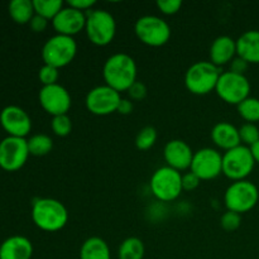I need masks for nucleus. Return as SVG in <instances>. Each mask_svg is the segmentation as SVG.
I'll return each instance as SVG.
<instances>
[{
  "label": "nucleus",
  "instance_id": "nucleus-1",
  "mask_svg": "<svg viewBox=\"0 0 259 259\" xmlns=\"http://www.w3.org/2000/svg\"><path fill=\"white\" fill-rule=\"evenodd\" d=\"M138 67L132 56L126 53H115L105 61L103 67V77L105 85L110 86L118 93L128 91L137 81Z\"/></svg>",
  "mask_w": 259,
  "mask_h": 259
},
{
  "label": "nucleus",
  "instance_id": "nucleus-2",
  "mask_svg": "<svg viewBox=\"0 0 259 259\" xmlns=\"http://www.w3.org/2000/svg\"><path fill=\"white\" fill-rule=\"evenodd\" d=\"M32 220L38 229L47 233H56L63 229L67 224L68 211L58 200L40 197L33 201Z\"/></svg>",
  "mask_w": 259,
  "mask_h": 259
},
{
  "label": "nucleus",
  "instance_id": "nucleus-3",
  "mask_svg": "<svg viewBox=\"0 0 259 259\" xmlns=\"http://www.w3.org/2000/svg\"><path fill=\"white\" fill-rule=\"evenodd\" d=\"M222 73L220 67L210 61H199L187 68L185 86L194 95H207L217 89Z\"/></svg>",
  "mask_w": 259,
  "mask_h": 259
},
{
  "label": "nucleus",
  "instance_id": "nucleus-4",
  "mask_svg": "<svg viewBox=\"0 0 259 259\" xmlns=\"http://www.w3.org/2000/svg\"><path fill=\"white\" fill-rule=\"evenodd\" d=\"M85 32L93 45L99 47L110 45L116 34L115 18L108 10H91L86 15Z\"/></svg>",
  "mask_w": 259,
  "mask_h": 259
},
{
  "label": "nucleus",
  "instance_id": "nucleus-5",
  "mask_svg": "<svg viewBox=\"0 0 259 259\" xmlns=\"http://www.w3.org/2000/svg\"><path fill=\"white\" fill-rule=\"evenodd\" d=\"M149 186L153 196L162 202L175 201L184 192L181 172L168 166L159 167L153 172Z\"/></svg>",
  "mask_w": 259,
  "mask_h": 259
},
{
  "label": "nucleus",
  "instance_id": "nucleus-6",
  "mask_svg": "<svg viewBox=\"0 0 259 259\" xmlns=\"http://www.w3.org/2000/svg\"><path fill=\"white\" fill-rule=\"evenodd\" d=\"M77 53V43L73 37L56 34L48 38L42 47V60L45 65L62 68L70 65Z\"/></svg>",
  "mask_w": 259,
  "mask_h": 259
},
{
  "label": "nucleus",
  "instance_id": "nucleus-7",
  "mask_svg": "<svg viewBox=\"0 0 259 259\" xmlns=\"http://www.w3.org/2000/svg\"><path fill=\"white\" fill-rule=\"evenodd\" d=\"M134 33L143 45L162 47L171 38V27L157 15H143L134 24Z\"/></svg>",
  "mask_w": 259,
  "mask_h": 259
},
{
  "label": "nucleus",
  "instance_id": "nucleus-8",
  "mask_svg": "<svg viewBox=\"0 0 259 259\" xmlns=\"http://www.w3.org/2000/svg\"><path fill=\"white\" fill-rule=\"evenodd\" d=\"M255 161L247 146L235 147L223 154V174L232 181H243L254 169Z\"/></svg>",
  "mask_w": 259,
  "mask_h": 259
},
{
  "label": "nucleus",
  "instance_id": "nucleus-9",
  "mask_svg": "<svg viewBox=\"0 0 259 259\" xmlns=\"http://www.w3.org/2000/svg\"><path fill=\"white\" fill-rule=\"evenodd\" d=\"M258 200V187L248 180L233 182L228 187L224 195V202L227 209L240 215L250 211L257 205Z\"/></svg>",
  "mask_w": 259,
  "mask_h": 259
},
{
  "label": "nucleus",
  "instance_id": "nucleus-10",
  "mask_svg": "<svg viewBox=\"0 0 259 259\" xmlns=\"http://www.w3.org/2000/svg\"><path fill=\"white\" fill-rule=\"evenodd\" d=\"M215 93L224 103L238 106L242 101L249 98L250 82L245 75L225 71L218 81Z\"/></svg>",
  "mask_w": 259,
  "mask_h": 259
},
{
  "label": "nucleus",
  "instance_id": "nucleus-11",
  "mask_svg": "<svg viewBox=\"0 0 259 259\" xmlns=\"http://www.w3.org/2000/svg\"><path fill=\"white\" fill-rule=\"evenodd\" d=\"M29 156L27 138L7 136L0 141V168L4 171H19Z\"/></svg>",
  "mask_w": 259,
  "mask_h": 259
},
{
  "label": "nucleus",
  "instance_id": "nucleus-12",
  "mask_svg": "<svg viewBox=\"0 0 259 259\" xmlns=\"http://www.w3.org/2000/svg\"><path fill=\"white\" fill-rule=\"evenodd\" d=\"M120 100V93L108 85H100L89 91L85 98V105L94 115L106 116L118 111Z\"/></svg>",
  "mask_w": 259,
  "mask_h": 259
},
{
  "label": "nucleus",
  "instance_id": "nucleus-13",
  "mask_svg": "<svg viewBox=\"0 0 259 259\" xmlns=\"http://www.w3.org/2000/svg\"><path fill=\"white\" fill-rule=\"evenodd\" d=\"M190 169L201 181L217 179L223 174V154L209 147L199 149L194 153Z\"/></svg>",
  "mask_w": 259,
  "mask_h": 259
},
{
  "label": "nucleus",
  "instance_id": "nucleus-14",
  "mask_svg": "<svg viewBox=\"0 0 259 259\" xmlns=\"http://www.w3.org/2000/svg\"><path fill=\"white\" fill-rule=\"evenodd\" d=\"M38 101L43 110L52 115V118L67 114L72 105L70 93L60 83L42 86L39 94H38Z\"/></svg>",
  "mask_w": 259,
  "mask_h": 259
},
{
  "label": "nucleus",
  "instance_id": "nucleus-15",
  "mask_svg": "<svg viewBox=\"0 0 259 259\" xmlns=\"http://www.w3.org/2000/svg\"><path fill=\"white\" fill-rule=\"evenodd\" d=\"M0 125L9 137L25 138L32 131V119L20 106L8 105L0 111Z\"/></svg>",
  "mask_w": 259,
  "mask_h": 259
},
{
  "label": "nucleus",
  "instance_id": "nucleus-16",
  "mask_svg": "<svg viewBox=\"0 0 259 259\" xmlns=\"http://www.w3.org/2000/svg\"><path fill=\"white\" fill-rule=\"evenodd\" d=\"M86 14L71 7H63L52 20V27L57 34L73 37L81 30H85Z\"/></svg>",
  "mask_w": 259,
  "mask_h": 259
},
{
  "label": "nucleus",
  "instance_id": "nucleus-17",
  "mask_svg": "<svg viewBox=\"0 0 259 259\" xmlns=\"http://www.w3.org/2000/svg\"><path fill=\"white\" fill-rule=\"evenodd\" d=\"M194 153L191 147L181 139H172L163 148V157L167 166L179 172L186 171L191 167Z\"/></svg>",
  "mask_w": 259,
  "mask_h": 259
},
{
  "label": "nucleus",
  "instance_id": "nucleus-18",
  "mask_svg": "<svg viewBox=\"0 0 259 259\" xmlns=\"http://www.w3.org/2000/svg\"><path fill=\"white\" fill-rule=\"evenodd\" d=\"M210 62L218 67L228 65L237 57V40L229 35H219L210 46Z\"/></svg>",
  "mask_w": 259,
  "mask_h": 259
},
{
  "label": "nucleus",
  "instance_id": "nucleus-19",
  "mask_svg": "<svg viewBox=\"0 0 259 259\" xmlns=\"http://www.w3.org/2000/svg\"><path fill=\"white\" fill-rule=\"evenodd\" d=\"M33 244L27 237L13 235L0 244V259H30Z\"/></svg>",
  "mask_w": 259,
  "mask_h": 259
},
{
  "label": "nucleus",
  "instance_id": "nucleus-20",
  "mask_svg": "<svg viewBox=\"0 0 259 259\" xmlns=\"http://www.w3.org/2000/svg\"><path fill=\"white\" fill-rule=\"evenodd\" d=\"M210 136H211V141L214 142L215 146L219 147L220 149H224L225 152L242 144L240 143L239 128L228 121H220V123L215 124Z\"/></svg>",
  "mask_w": 259,
  "mask_h": 259
},
{
  "label": "nucleus",
  "instance_id": "nucleus-21",
  "mask_svg": "<svg viewBox=\"0 0 259 259\" xmlns=\"http://www.w3.org/2000/svg\"><path fill=\"white\" fill-rule=\"evenodd\" d=\"M237 56L249 65L259 63V30H247L238 38Z\"/></svg>",
  "mask_w": 259,
  "mask_h": 259
},
{
  "label": "nucleus",
  "instance_id": "nucleus-22",
  "mask_svg": "<svg viewBox=\"0 0 259 259\" xmlns=\"http://www.w3.org/2000/svg\"><path fill=\"white\" fill-rule=\"evenodd\" d=\"M110 248L100 237H90L80 248V259H110Z\"/></svg>",
  "mask_w": 259,
  "mask_h": 259
},
{
  "label": "nucleus",
  "instance_id": "nucleus-23",
  "mask_svg": "<svg viewBox=\"0 0 259 259\" xmlns=\"http://www.w3.org/2000/svg\"><path fill=\"white\" fill-rule=\"evenodd\" d=\"M8 13L13 22L20 25L29 24L35 14L32 0H12L8 5Z\"/></svg>",
  "mask_w": 259,
  "mask_h": 259
},
{
  "label": "nucleus",
  "instance_id": "nucleus-24",
  "mask_svg": "<svg viewBox=\"0 0 259 259\" xmlns=\"http://www.w3.org/2000/svg\"><path fill=\"white\" fill-rule=\"evenodd\" d=\"M144 254H146L144 243L137 237L126 238L119 245V259H143Z\"/></svg>",
  "mask_w": 259,
  "mask_h": 259
},
{
  "label": "nucleus",
  "instance_id": "nucleus-25",
  "mask_svg": "<svg viewBox=\"0 0 259 259\" xmlns=\"http://www.w3.org/2000/svg\"><path fill=\"white\" fill-rule=\"evenodd\" d=\"M28 151L30 156L43 157L47 156L53 149V141L50 136L43 133L34 134L27 139Z\"/></svg>",
  "mask_w": 259,
  "mask_h": 259
},
{
  "label": "nucleus",
  "instance_id": "nucleus-26",
  "mask_svg": "<svg viewBox=\"0 0 259 259\" xmlns=\"http://www.w3.org/2000/svg\"><path fill=\"white\" fill-rule=\"evenodd\" d=\"M34 13L52 22L56 15L63 9L62 0H33Z\"/></svg>",
  "mask_w": 259,
  "mask_h": 259
},
{
  "label": "nucleus",
  "instance_id": "nucleus-27",
  "mask_svg": "<svg viewBox=\"0 0 259 259\" xmlns=\"http://www.w3.org/2000/svg\"><path fill=\"white\" fill-rule=\"evenodd\" d=\"M239 115L244 119L247 123L255 124L259 121V99L247 98L244 101L237 106Z\"/></svg>",
  "mask_w": 259,
  "mask_h": 259
},
{
  "label": "nucleus",
  "instance_id": "nucleus-28",
  "mask_svg": "<svg viewBox=\"0 0 259 259\" xmlns=\"http://www.w3.org/2000/svg\"><path fill=\"white\" fill-rule=\"evenodd\" d=\"M158 134L154 126H144L138 132L136 137V147L139 151H148L156 144Z\"/></svg>",
  "mask_w": 259,
  "mask_h": 259
},
{
  "label": "nucleus",
  "instance_id": "nucleus-29",
  "mask_svg": "<svg viewBox=\"0 0 259 259\" xmlns=\"http://www.w3.org/2000/svg\"><path fill=\"white\" fill-rule=\"evenodd\" d=\"M51 128L56 136L63 138V137L70 136L71 131H72V121L67 114L53 116L52 121H51Z\"/></svg>",
  "mask_w": 259,
  "mask_h": 259
},
{
  "label": "nucleus",
  "instance_id": "nucleus-30",
  "mask_svg": "<svg viewBox=\"0 0 259 259\" xmlns=\"http://www.w3.org/2000/svg\"><path fill=\"white\" fill-rule=\"evenodd\" d=\"M239 137L240 143L250 148L259 141V128L253 123H244L239 128Z\"/></svg>",
  "mask_w": 259,
  "mask_h": 259
},
{
  "label": "nucleus",
  "instance_id": "nucleus-31",
  "mask_svg": "<svg viewBox=\"0 0 259 259\" xmlns=\"http://www.w3.org/2000/svg\"><path fill=\"white\" fill-rule=\"evenodd\" d=\"M58 77H60V70L53 66L43 65L38 71V78L43 86H50L58 83Z\"/></svg>",
  "mask_w": 259,
  "mask_h": 259
},
{
  "label": "nucleus",
  "instance_id": "nucleus-32",
  "mask_svg": "<svg viewBox=\"0 0 259 259\" xmlns=\"http://www.w3.org/2000/svg\"><path fill=\"white\" fill-rule=\"evenodd\" d=\"M242 224V215L238 214V212L229 211L222 215L220 218V227L225 230V232H234Z\"/></svg>",
  "mask_w": 259,
  "mask_h": 259
},
{
  "label": "nucleus",
  "instance_id": "nucleus-33",
  "mask_svg": "<svg viewBox=\"0 0 259 259\" xmlns=\"http://www.w3.org/2000/svg\"><path fill=\"white\" fill-rule=\"evenodd\" d=\"M157 8L164 15H174L182 8L181 0H158Z\"/></svg>",
  "mask_w": 259,
  "mask_h": 259
},
{
  "label": "nucleus",
  "instance_id": "nucleus-34",
  "mask_svg": "<svg viewBox=\"0 0 259 259\" xmlns=\"http://www.w3.org/2000/svg\"><path fill=\"white\" fill-rule=\"evenodd\" d=\"M126 93H128L129 99H131L132 101H142L146 99L148 90H147V86L144 85L142 81L137 80L136 82L129 88V90L126 91Z\"/></svg>",
  "mask_w": 259,
  "mask_h": 259
},
{
  "label": "nucleus",
  "instance_id": "nucleus-35",
  "mask_svg": "<svg viewBox=\"0 0 259 259\" xmlns=\"http://www.w3.org/2000/svg\"><path fill=\"white\" fill-rule=\"evenodd\" d=\"M200 182H201V180L196 175L192 174L191 171L182 175V189H184V191H194L199 187Z\"/></svg>",
  "mask_w": 259,
  "mask_h": 259
},
{
  "label": "nucleus",
  "instance_id": "nucleus-36",
  "mask_svg": "<svg viewBox=\"0 0 259 259\" xmlns=\"http://www.w3.org/2000/svg\"><path fill=\"white\" fill-rule=\"evenodd\" d=\"M48 22H50V20H47L46 18L34 14V17H33L32 20L29 22V27L34 33H42L47 29Z\"/></svg>",
  "mask_w": 259,
  "mask_h": 259
},
{
  "label": "nucleus",
  "instance_id": "nucleus-37",
  "mask_svg": "<svg viewBox=\"0 0 259 259\" xmlns=\"http://www.w3.org/2000/svg\"><path fill=\"white\" fill-rule=\"evenodd\" d=\"M229 65H230V68H229L230 72L238 73V75H245V71H247L248 67H249V63H248L247 61L243 60V58L238 57V56L229 63Z\"/></svg>",
  "mask_w": 259,
  "mask_h": 259
},
{
  "label": "nucleus",
  "instance_id": "nucleus-38",
  "mask_svg": "<svg viewBox=\"0 0 259 259\" xmlns=\"http://www.w3.org/2000/svg\"><path fill=\"white\" fill-rule=\"evenodd\" d=\"M95 4H96L95 0H71V2H67L68 7L80 10V12H83V13L93 9V7Z\"/></svg>",
  "mask_w": 259,
  "mask_h": 259
},
{
  "label": "nucleus",
  "instance_id": "nucleus-39",
  "mask_svg": "<svg viewBox=\"0 0 259 259\" xmlns=\"http://www.w3.org/2000/svg\"><path fill=\"white\" fill-rule=\"evenodd\" d=\"M133 101H132L131 99H121L116 113L121 114V115H128V114H131L132 111H133Z\"/></svg>",
  "mask_w": 259,
  "mask_h": 259
},
{
  "label": "nucleus",
  "instance_id": "nucleus-40",
  "mask_svg": "<svg viewBox=\"0 0 259 259\" xmlns=\"http://www.w3.org/2000/svg\"><path fill=\"white\" fill-rule=\"evenodd\" d=\"M250 152H252L253 158H254L255 163L259 164V141L257 142V143L253 144V146L250 147Z\"/></svg>",
  "mask_w": 259,
  "mask_h": 259
}]
</instances>
